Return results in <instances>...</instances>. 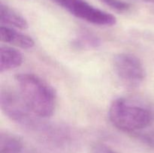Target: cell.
I'll return each mask as SVG.
<instances>
[{
	"instance_id": "1",
	"label": "cell",
	"mask_w": 154,
	"mask_h": 153,
	"mask_svg": "<svg viewBox=\"0 0 154 153\" xmlns=\"http://www.w3.org/2000/svg\"><path fill=\"white\" fill-rule=\"evenodd\" d=\"M19 94L30 110L41 118L54 114L56 107V94L52 87L37 75L19 74L15 77Z\"/></svg>"
},
{
	"instance_id": "2",
	"label": "cell",
	"mask_w": 154,
	"mask_h": 153,
	"mask_svg": "<svg viewBox=\"0 0 154 153\" xmlns=\"http://www.w3.org/2000/svg\"><path fill=\"white\" fill-rule=\"evenodd\" d=\"M111 124L128 133L143 131L154 123V111L137 100L118 98L111 103L108 111Z\"/></svg>"
},
{
	"instance_id": "3",
	"label": "cell",
	"mask_w": 154,
	"mask_h": 153,
	"mask_svg": "<svg viewBox=\"0 0 154 153\" xmlns=\"http://www.w3.org/2000/svg\"><path fill=\"white\" fill-rule=\"evenodd\" d=\"M1 108L8 118L29 129L40 130L44 123L28 107L19 93L10 89H2L0 94Z\"/></svg>"
},
{
	"instance_id": "4",
	"label": "cell",
	"mask_w": 154,
	"mask_h": 153,
	"mask_svg": "<svg viewBox=\"0 0 154 153\" xmlns=\"http://www.w3.org/2000/svg\"><path fill=\"white\" fill-rule=\"evenodd\" d=\"M77 18L93 25L112 26L117 22L114 15L92 5L86 0H51Z\"/></svg>"
},
{
	"instance_id": "5",
	"label": "cell",
	"mask_w": 154,
	"mask_h": 153,
	"mask_svg": "<svg viewBox=\"0 0 154 153\" xmlns=\"http://www.w3.org/2000/svg\"><path fill=\"white\" fill-rule=\"evenodd\" d=\"M114 68L119 79L128 86H138L145 77V70L141 61L129 52L119 53L114 57Z\"/></svg>"
},
{
	"instance_id": "6",
	"label": "cell",
	"mask_w": 154,
	"mask_h": 153,
	"mask_svg": "<svg viewBox=\"0 0 154 153\" xmlns=\"http://www.w3.org/2000/svg\"><path fill=\"white\" fill-rule=\"evenodd\" d=\"M0 153H34L31 147L14 134L1 131Z\"/></svg>"
},
{
	"instance_id": "7",
	"label": "cell",
	"mask_w": 154,
	"mask_h": 153,
	"mask_svg": "<svg viewBox=\"0 0 154 153\" xmlns=\"http://www.w3.org/2000/svg\"><path fill=\"white\" fill-rule=\"evenodd\" d=\"M0 38L4 43L22 49H30L35 45L34 40L30 36L6 26H1Z\"/></svg>"
},
{
	"instance_id": "8",
	"label": "cell",
	"mask_w": 154,
	"mask_h": 153,
	"mask_svg": "<svg viewBox=\"0 0 154 153\" xmlns=\"http://www.w3.org/2000/svg\"><path fill=\"white\" fill-rule=\"evenodd\" d=\"M0 55V70L2 73L17 68L22 64L23 60L22 54L11 46H2Z\"/></svg>"
},
{
	"instance_id": "9",
	"label": "cell",
	"mask_w": 154,
	"mask_h": 153,
	"mask_svg": "<svg viewBox=\"0 0 154 153\" xmlns=\"http://www.w3.org/2000/svg\"><path fill=\"white\" fill-rule=\"evenodd\" d=\"M0 19L2 26L15 27L17 28L26 29L28 28V22L18 12L7 4H0Z\"/></svg>"
},
{
	"instance_id": "10",
	"label": "cell",
	"mask_w": 154,
	"mask_h": 153,
	"mask_svg": "<svg viewBox=\"0 0 154 153\" xmlns=\"http://www.w3.org/2000/svg\"><path fill=\"white\" fill-rule=\"evenodd\" d=\"M101 40L97 35L87 30L79 32L72 40V46L78 50H91L99 47Z\"/></svg>"
},
{
	"instance_id": "11",
	"label": "cell",
	"mask_w": 154,
	"mask_h": 153,
	"mask_svg": "<svg viewBox=\"0 0 154 153\" xmlns=\"http://www.w3.org/2000/svg\"><path fill=\"white\" fill-rule=\"evenodd\" d=\"M105 5L118 12H126L130 9V4L122 0H100Z\"/></svg>"
},
{
	"instance_id": "12",
	"label": "cell",
	"mask_w": 154,
	"mask_h": 153,
	"mask_svg": "<svg viewBox=\"0 0 154 153\" xmlns=\"http://www.w3.org/2000/svg\"><path fill=\"white\" fill-rule=\"evenodd\" d=\"M90 153H117L108 147V146L102 143H96L91 148Z\"/></svg>"
},
{
	"instance_id": "13",
	"label": "cell",
	"mask_w": 154,
	"mask_h": 153,
	"mask_svg": "<svg viewBox=\"0 0 154 153\" xmlns=\"http://www.w3.org/2000/svg\"><path fill=\"white\" fill-rule=\"evenodd\" d=\"M135 1L141 2H145V3H152V4H154V0H135Z\"/></svg>"
}]
</instances>
